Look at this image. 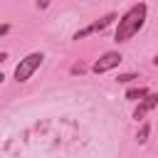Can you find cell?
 <instances>
[{"label":"cell","mask_w":158,"mask_h":158,"mask_svg":"<svg viewBox=\"0 0 158 158\" xmlns=\"http://www.w3.org/2000/svg\"><path fill=\"white\" fill-rule=\"evenodd\" d=\"M146 12H148V7H146L143 2L128 7V10L118 17V25H116L114 40H116V42H128V40L143 27V22H146Z\"/></svg>","instance_id":"cell-1"},{"label":"cell","mask_w":158,"mask_h":158,"mask_svg":"<svg viewBox=\"0 0 158 158\" xmlns=\"http://www.w3.org/2000/svg\"><path fill=\"white\" fill-rule=\"evenodd\" d=\"M44 62V54L42 52H30L25 59H20V64L15 67V81H27L37 69H40V64Z\"/></svg>","instance_id":"cell-2"},{"label":"cell","mask_w":158,"mask_h":158,"mask_svg":"<svg viewBox=\"0 0 158 158\" xmlns=\"http://www.w3.org/2000/svg\"><path fill=\"white\" fill-rule=\"evenodd\" d=\"M123 62V57H121V52H104L94 64H91V72L94 74H104V72H111V69H116L118 64Z\"/></svg>","instance_id":"cell-3"},{"label":"cell","mask_w":158,"mask_h":158,"mask_svg":"<svg viewBox=\"0 0 158 158\" xmlns=\"http://www.w3.org/2000/svg\"><path fill=\"white\" fill-rule=\"evenodd\" d=\"M114 20H116V12H109V15H104V17H99L96 22H91V25H86L84 30H77L72 40H84V37H89V35H94V32H101V30H106V27H109V25H111Z\"/></svg>","instance_id":"cell-4"},{"label":"cell","mask_w":158,"mask_h":158,"mask_svg":"<svg viewBox=\"0 0 158 158\" xmlns=\"http://www.w3.org/2000/svg\"><path fill=\"white\" fill-rule=\"evenodd\" d=\"M158 106V94H148L143 101H138V106H136V111H133V118L136 121H143V116L148 114V111H153Z\"/></svg>","instance_id":"cell-5"},{"label":"cell","mask_w":158,"mask_h":158,"mask_svg":"<svg viewBox=\"0 0 158 158\" xmlns=\"http://www.w3.org/2000/svg\"><path fill=\"white\" fill-rule=\"evenodd\" d=\"M148 94H151V91H148L146 86H133V89L126 91V99H131V101H143Z\"/></svg>","instance_id":"cell-6"},{"label":"cell","mask_w":158,"mask_h":158,"mask_svg":"<svg viewBox=\"0 0 158 158\" xmlns=\"http://www.w3.org/2000/svg\"><path fill=\"white\" fill-rule=\"evenodd\" d=\"M148 136H151V123H141V128H138V133H136V141H138V143H146Z\"/></svg>","instance_id":"cell-7"},{"label":"cell","mask_w":158,"mask_h":158,"mask_svg":"<svg viewBox=\"0 0 158 158\" xmlns=\"http://www.w3.org/2000/svg\"><path fill=\"white\" fill-rule=\"evenodd\" d=\"M133 79H138L136 74H118L116 77V81H121V84H128V81H133Z\"/></svg>","instance_id":"cell-8"},{"label":"cell","mask_w":158,"mask_h":158,"mask_svg":"<svg viewBox=\"0 0 158 158\" xmlns=\"http://www.w3.org/2000/svg\"><path fill=\"white\" fill-rule=\"evenodd\" d=\"M81 72H86L84 64H74V67H72V74H81Z\"/></svg>","instance_id":"cell-9"},{"label":"cell","mask_w":158,"mask_h":158,"mask_svg":"<svg viewBox=\"0 0 158 158\" xmlns=\"http://www.w3.org/2000/svg\"><path fill=\"white\" fill-rule=\"evenodd\" d=\"M37 5H40V10H47L49 7V0H37Z\"/></svg>","instance_id":"cell-10"},{"label":"cell","mask_w":158,"mask_h":158,"mask_svg":"<svg viewBox=\"0 0 158 158\" xmlns=\"http://www.w3.org/2000/svg\"><path fill=\"white\" fill-rule=\"evenodd\" d=\"M7 32H10V25H2V27H0V35H2V37H5V35H7Z\"/></svg>","instance_id":"cell-11"},{"label":"cell","mask_w":158,"mask_h":158,"mask_svg":"<svg viewBox=\"0 0 158 158\" xmlns=\"http://www.w3.org/2000/svg\"><path fill=\"white\" fill-rule=\"evenodd\" d=\"M153 64H156V67H158V54H156V57H153Z\"/></svg>","instance_id":"cell-12"}]
</instances>
